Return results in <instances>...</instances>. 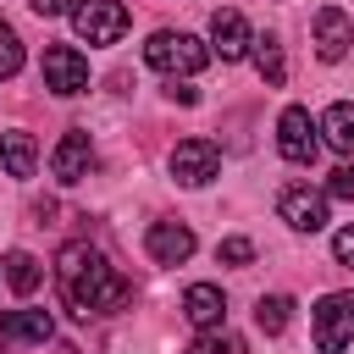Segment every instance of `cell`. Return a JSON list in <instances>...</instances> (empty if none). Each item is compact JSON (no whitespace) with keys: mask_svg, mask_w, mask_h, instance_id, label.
<instances>
[{"mask_svg":"<svg viewBox=\"0 0 354 354\" xmlns=\"http://www.w3.org/2000/svg\"><path fill=\"white\" fill-rule=\"evenodd\" d=\"M348 343H354V293H326L315 304V348L343 354Z\"/></svg>","mask_w":354,"mask_h":354,"instance_id":"4","label":"cell"},{"mask_svg":"<svg viewBox=\"0 0 354 354\" xmlns=\"http://www.w3.org/2000/svg\"><path fill=\"white\" fill-rule=\"evenodd\" d=\"M332 254H337V266H348V271H354V227H343V232L332 238Z\"/></svg>","mask_w":354,"mask_h":354,"instance_id":"24","label":"cell"},{"mask_svg":"<svg viewBox=\"0 0 354 354\" xmlns=\"http://www.w3.org/2000/svg\"><path fill=\"white\" fill-rule=\"evenodd\" d=\"M88 166H94V144H88V133H83V127H66L61 144H55V155H50L55 183H83Z\"/></svg>","mask_w":354,"mask_h":354,"instance_id":"10","label":"cell"},{"mask_svg":"<svg viewBox=\"0 0 354 354\" xmlns=\"http://www.w3.org/2000/svg\"><path fill=\"white\" fill-rule=\"evenodd\" d=\"M249 50H254V66H260V77H266L271 88H282V83H288V61H282V44H277V33H260Z\"/></svg>","mask_w":354,"mask_h":354,"instance_id":"17","label":"cell"},{"mask_svg":"<svg viewBox=\"0 0 354 354\" xmlns=\"http://www.w3.org/2000/svg\"><path fill=\"white\" fill-rule=\"evenodd\" d=\"M288 321H293V299H288V293H266V299L254 304V326H260L266 337L288 332Z\"/></svg>","mask_w":354,"mask_h":354,"instance_id":"19","label":"cell"},{"mask_svg":"<svg viewBox=\"0 0 354 354\" xmlns=\"http://www.w3.org/2000/svg\"><path fill=\"white\" fill-rule=\"evenodd\" d=\"M310 39H315V55H321V61H343L348 44H354V22H348V11L321 6L315 22H310Z\"/></svg>","mask_w":354,"mask_h":354,"instance_id":"9","label":"cell"},{"mask_svg":"<svg viewBox=\"0 0 354 354\" xmlns=\"http://www.w3.org/2000/svg\"><path fill=\"white\" fill-rule=\"evenodd\" d=\"M39 17H66V11H77V0H28Z\"/></svg>","mask_w":354,"mask_h":354,"instance_id":"25","label":"cell"},{"mask_svg":"<svg viewBox=\"0 0 354 354\" xmlns=\"http://www.w3.org/2000/svg\"><path fill=\"white\" fill-rule=\"evenodd\" d=\"M216 171H221V149H216L210 138H183V144L171 149V177H177L183 188H205Z\"/></svg>","mask_w":354,"mask_h":354,"instance_id":"7","label":"cell"},{"mask_svg":"<svg viewBox=\"0 0 354 354\" xmlns=\"http://www.w3.org/2000/svg\"><path fill=\"white\" fill-rule=\"evenodd\" d=\"M216 260H221V266H249V260H254V243H249V238H221V243H216Z\"/></svg>","mask_w":354,"mask_h":354,"instance_id":"22","label":"cell"},{"mask_svg":"<svg viewBox=\"0 0 354 354\" xmlns=\"http://www.w3.org/2000/svg\"><path fill=\"white\" fill-rule=\"evenodd\" d=\"M183 315H188L199 332L221 326V321H227V299H221V288H216V282H194V288L183 293Z\"/></svg>","mask_w":354,"mask_h":354,"instance_id":"13","label":"cell"},{"mask_svg":"<svg viewBox=\"0 0 354 354\" xmlns=\"http://www.w3.org/2000/svg\"><path fill=\"white\" fill-rule=\"evenodd\" d=\"M72 28H77L83 44H116L127 33V6L122 0H77Z\"/></svg>","mask_w":354,"mask_h":354,"instance_id":"3","label":"cell"},{"mask_svg":"<svg viewBox=\"0 0 354 354\" xmlns=\"http://www.w3.org/2000/svg\"><path fill=\"white\" fill-rule=\"evenodd\" d=\"M326 194H337V199H354V166H337V171L326 177Z\"/></svg>","mask_w":354,"mask_h":354,"instance_id":"23","label":"cell"},{"mask_svg":"<svg viewBox=\"0 0 354 354\" xmlns=\"http://www.w3.org/2000/svg\"><path fill=\"white\" fill-rule=\"evenodd\" d=\"M321 127L310 122V111L304 105H288L282 116H277V149H282V160H293V166H310L315 160V149H321V138H315Z\"/></svg>","mask_w":354,"mask_h":354,"instance_id":"6","label":"cell"},{"mask_svg":"<svg viewBox=\"0 0 354 354\" xmlns=\"http://www.w3.org/2000/svg\"><path fill=\"white\" fill-rule=\"evenodd\" d=\"M210 44H216V55L221 61H243L249 55V22H243V11H232V6H221L216 17H210Z\"/></svg>","mask_w":354,"mask_h":354,"instance_id":"12","label":"cell"},{"mask_svg":"<svg viewBox=\"0 0 354 354\" xmlns=\"http://www.w3.org/2000/svg\"><path fill=\"white\" fill-rule=\"evenodd\" d=\"M144 61H149L155 72H166V77H194V72L210 61V50H205L194 33H171V28H160V33H149Z\"/></svg>","mask_w":354,"mask_h":354,"instance_id":"2","label":"cell"},{"mask_svg":"<svg viewBox=\"0 0 354 354\" xmlns=\"http://www.w3.org/2000/svg\"><path fill=\"white\" fill-rule=\"evenodd\" d=\"M0 160H6V171L11 177H33V166H39V149H33V138L28 133H0Z\"/></svg>","mask_w":354,"mask_h":354,"instance_id":"16","label":"cell"},{"mask_svg":"<svg viewBox=\"0 0 354 354\" xmlns=\"http://www.w3.org/2000/svg\"><path fill=\"white\" fill-rule=\"evenodd\" d=\"M315 127H321V138H326V144H332L337 155H354V105H348V100L326 105Z\"/></svg>","mask_w":354,"mask_h":354,"instance_id":"15","label":"cell"},{"mask_svg":"<svg viewBox=\"0 0 354 354\" xmlns=\"http://www.w3.org/2000/svg\"><path fill=\"white\" fill-rule=\"evenodd\" d=\"M144 249H149L155 266H183V260L194 254V227H188V221H155V227L144 232Z\"/></svg>","mask_w":354,"mask_h":354,"instance_id":"11","label":"cell"},{"mask_svg":"<svg viewBox=\"0 0 354 354\" xmlns=\"http://www.w3.org/2000/svg\"><path fill=\"white\" fill-rule=\"evenodd\" d=\"M277 216L293 227V232H321L326 227V194H315L310 183H293L277 194Z\"/></svg>","mask_w":354,"mask_h":354,"instance_id":"8","label":"cell"},{"mask_svg":"<svg viewBox=\"0 0 354 354\" xmlns=\"http://www.w3.org/2000/svg\"><path fill=\"white\" fill-rule=\"evenodd\" d=\"M55 321L50 310H0V337L6 343H50Z\"/></svg>","mask_w":354,"mask_h":354,"instance_id":"14","label":"cell"},{"mask_svg":"<svg viewBox=\"0 0 354 354\" xmlns=\"http://www.w3.org/2000/svg\"><path fill=\"white\" fill-rule=\"evenodd\" d=\"M22 72V39L11 22H0V77H17Z\"/></svg>","mask_w":354,"mask_h":354,"instance_id":"21","label":"cell"},{"mask_svg":"<svg viewBox=\"0 0 354 354\" xmlns=\"http://www.w3.org/2000/svg\"><path fill=\"white\" fill-rule=\"evenodd\" d=\"M0 266H6V282H11L17 293H33V288L44 282V266H39V260H33L28 249H11V254H6Z\"/></svg>","mask_w":354,"mask_h":354,"instance_id":"18","label":"cell"},{"mask_svg":"<svg viewBox=\"0 0 354 354\" xmlns=\"http://www.w3.org/2000/svg\"><path fill=\"white\" fill-rule=\"evenodd\" d=\"M188 354H243V337L227 332V326H210V332H199L188 343Z\"/></svg>","mask_w":354,"mask_h":354,"instance_id":"20","label":"cell"},{"mask_svg":"<svg viewBox=\"0 0 354 354\" xmlns=\"http://www.w3.org/2000/svg\"><path fill=\"white\" fill-rule=\"evenodd\" d=\"M55 282H61L66 310L83 315V321H88V315H116V310H127V299H133V282L116 277L111 260H105L94 243H83V238L55 254Z\"/></svg>","mask_w":354,"mask_h":354,"instance_id":"1","label":"cell"},{"mask_svg":"<svg viewBox=\"0 0 354 354\" xmlns=\"http://www.w3.org/2000/svg\"><path fill=\"white\" fill-rule=\"evenodd\" d=\"M39 72H44V88L61 94V100H72V94L88 88V55H77L72 44H50L44 61H39Z\"/></svg>","mask_w":354,"mask_h":354,"instance_id":"5","label":"cell"}]
</instances>
